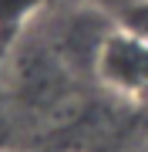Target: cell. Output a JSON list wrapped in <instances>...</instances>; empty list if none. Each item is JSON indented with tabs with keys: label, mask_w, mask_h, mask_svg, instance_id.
<instances>
[{
	"label": "cell",
	"mask_w": 148,
	"mask_h": 152,
	"mask_svg": "<svg viewBox=\"0 0 148 152\" xmlns=\"http://www.w3.org/2000/svg\"><path fill=\"white\" fill-rule=\"evenodd\" d=\"M94 78L118 98H148V41L128 27H111L94 51Z\"/></svg>",
	"instance_id": "6da1fadb"
},
{
	"label": "cell",
	"mask_w": 148,
	"mask_h": 152,
	"mask_svg": "<svg viewBox=\"0 0 148 152\" xmlns=\"http://www.w3.org/2000/svg\"><path fill=\"white\" fill-rule=\"evenodd\" d=\"M44 7V0H0V31H14Z\"/></svg>",
	"instance_id": "7a4b0ae2"
},
{
	"label": "cell",
	"mask_w": 148,
	"mask_h": 152,
	"mask_svg": "<svg viewBox=\"0 0 148 152\" xmlns=\"http://www.w3.org/2000/svg\"><path fill=\"white\" fill-rule=\"evenodd\" d=\"M118 24L148 41V0H131V4L121 10V20H118Z\"/></svg>",
	"instance_id": "3957f363"
},
{
	"label": "cell",
	"mask_w": 148,
	"mask_h": 152,
	"mask_svg": "<svg viewBox=\"0 0 148 152\" xmlns=\"http://www.w3.org/2000/svg\"><path fill=\"white\" fill-rule=\"evenodd\" d=\"M0 152H4V149H0Z\"/></svg>",
	"instance_id": "277c9868"
}]
</instances>
